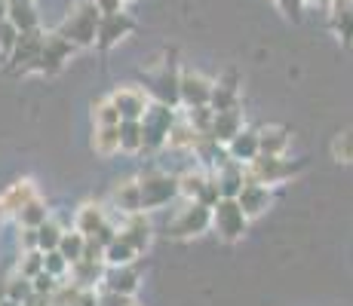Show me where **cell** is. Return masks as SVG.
Here are the masks:
<instances>
[{
    "mask_svg": "<svg viewBox=\"0 0 353 306\" xmlns=\"http://www.w3.org/2000/svg\"><path fill=\"white\" fill-rule=\"evenodd\" d=\"M99 19L101 12L96 10V3H83L80 10H74L71 16L65 19L62 34L71 43H96V31H99Z\"/></svg>",
    "mask_w": 353,
    "mask_h": 306,
    "instance_id": "cell-1",
    "label": "cell"
},
{
    "mask_svg": "<svg viewBox=\"0 0 353 306\" xmlns=\"http://www.w3.org/2000/svg\"><path fill=\"white\" fill-rule=\"evenodd\" d=\"M212 208H215L212 221H215V230L221 233V239L234 242V239H240V236L246 233V212L240 208V202L236 199L225 196V199H219Z\"/></svg>",
    "mask_w": 353,
    "mask_h": 306,
    "instance_id": "cell-2",
    "label": "cell"
},
{
    "mask_svg": "<svg viewBox=\"0 0 353 306\" xmlns=\"http://www.w3.org/2000/svg\"><path fill=\"white\" fill-rule=\"evenodd\" d=\"M139 187H141V208H160L179 193V178L151 172V175H141Z\"/></svg>",
    "mask_w": 353,
    "mask_h": 306,
    "instance_id": "cell-3",
    "label": "cell"
},
{
    "mask_svg": "<svg viewBox=\"0 0 353 306\" xmlns=\"http://www.w3.org/2000/svg\"><path fill=\"white\" fill-rule=\"evenodd\" d=\"M298 166H286L280 156H268V153H258L255 160H249V181H258L264 187L270 184H280L283 178H289Z\"/></svg>",
    "mask_w": 353,
    "mask_h": 306,
    "instance_id": "cell-4",
    "label": "cell"
},
{
    "mask_svg": "<svg viewBox=\"0 0 353 306\" xmlns=\"http://www.w3.org/2000/svg\"><path fill=\"white\" fill-rule=\"evenodd\" d=\"M209 221H212V212H209V206H203V202H194V206H188L185 212L172 221V227H169V236H175V239H181V236H196L203 233V230L209 227Z\"/></svg>",
    "mask_w": 353,
    "mask_h": 306,
    "instance_id": "cell-5",
    "label": "cell"
},
{
    "mask_svg": "<svg viewBox=\"0 0 353 306\" xmlns=\"http://www.w3.org/2000/svg\"><path fill=\"white\" fill-rule=\"evenodd\" d=\"M111 101L120 111V120H141L148 113V95L141 89H135V86H120L111 95Z\"/></svg>",
    "mask_w": 353,
    "mask_h": 306,
    "instance_id": "cell-6",
    "label": "cell"
},
{
    "mask_svg": "<svg viewBox=\"0 0 353 306\" xmlns=\"http://www.w3.org/2000/svg\"><path fill=\"white\" fill-rule=\"evenodd\" d=\"M129 31H132V19L123 16V12H111V16L99 19L96 40H99V46H111V43H117V40H123Z\"/></svg>",
    "mask_w": 353,
    "mask_h": 306,
    "instance_id": "cell-7",
    "label": "cell"
},
{
    "mask_svg": "<svg viewBox=\"0 0 353 306\" xmlns=\"http://www.w3.org/2000/svg\"><path fill=\"white\" fill-rule=\"evenodd\" d=\"M236 202H240V208L246 212V217H255V215H261L264 208H268L270 193H268V187H264V184L246 181V184H243V190L236 193Z\"/></svg>",
    "mask_w": 353,
    "mask_h": 306,
    "instance_id": "cell-8",
    "label": "cell"
},
{
    "mask_svg": "<svg viewBox=\"0 0 353 306\" xmlns=\"http://www.w3.org/2000/svg\"><path fill=\"white\" fill-rule=\"evenodd\" d=\"M179 95L188 101L191 107H200V105H209V95H212V86L200 77V74H185L179 80Z\"/></svg>",
    "mask_w": 353,
    "mask_h": 306,
    "instance_id": "cell-9",
    "label": "cell"
},
{
    "mask_svg": "<svg viewBox=\"0 0 353 306\" xmlns=\"http://www.w3.org/2000/svg\"><path fill=\"white\" fill-rule=\"evenodd\" d=\"M240 132V113L234 111V107H228V111H215L212 117V126H209V138L215 141V144H228L234 135Z\"/></svg>",
    "mask_w": 353,
    "mask_h": 306,
    "instance_id": "cell-10",
    "label": "cell"
},
{
    "mask_svg": "<svg viewBox=\"0 0 353 306\" xmlns=\"http://www.w3.org/2000/svg\"><path fill=\"white\" fill-rule=\"evenodd\" d=\"M34 196H37V190H34V181L25 178V181H16V184H12V187L6 190L3 196H0V202H3V212H6V215H19V212H22V208L34 199Z\"/></svg>",
    "mask_w": 353,
    "mask_h": 306,
    "instance_id": "cell-11",
    "label": "cell"
},
{
    "mask_svg": "<svg viewBox=\"0 0 353 306\" xmlns=\"http://www.w3.org/2000/svg\"><path fill=\"white\" fill-rule=\"evenodd\" d=\"M114 202H117L120 212H126V215L141 212V187H139V181L123 178V181L114 184Z\"/></svg>",
    "mask_w": 353,
    "mask_h": 306,
    "instance_id": "cell-12",
    "label": "cell"
},
{
    "mask_svg": "<svg viewBox=\"0 0 353 306\" xmlns=\"http://www.w3.org/2000/svg\"><path fill=\"white\" fill-rule=\"evenodd\" d=\"M6 19H10L19 31H34L37 28V16H34L31 0H10V3H6Z\"/></svg>",
    "mask_w": 353,
    "mask_h": 306,
    "instance_id": "cell-13",
    "label": "cell"
},
{
    "mask_svg": "<svg viewBox=\"0 0 353 306\" xmlns=\"http://www.w3.org/2000/svg\"><path fill=\"white\" fill-rule=\"evenodd\" d=\"M120 236H123L135 251H145L148 242H151V223H148L145 217H139V212H135V215H129V227Z\"/></svg>",
    "mask_w": 353,
    "mask_h": 306,
    "instance_id": "cell-14",
    "label": "cell"
},
{
    "mask_svg": "<svg viewBox=\"0 0 353 306\" xmlns=\"http://www.w3.org/2000/svg\"><path fill=\"white\" fill-rule=\"evenodd\" d=\"M92 151L99 156H114L120 151V126H96L92 135Z\"/></svg>",
    "mask_w": 353,
    "mask_h": 306,
    "instance_id": "cell-15",
    "label": "cell"
},
{
    "mask_svg": "<svg viewBox=\"0 0 353 306\" xmlns=\"http://www.w3.org/2000/svg\"><path fill=\"white\" fill-rule=\"evenodd\" d=\"M228 147H230V156H234L236 162H243V160L249 162V160H255L258 156V135L255 132H243L240 129V132L228 141Z\"/></svg>",
    "mask_w": 353,
    "mask_h": 306,
    "instance_id": "cell-16",
    "label": "cell"
},
{
    "mask_svg": "<svg viewBox=\"0 0 353 306\" xmlns=\"http://www.w3.org/2000/svg\"><path fill=\"white\" fill-rule=\"evenodd\" d=\"M145 147V129L141 120H120V151L135 153Z\"/></svg>",
    "mask_w": 353,
    "mask_h": 306,
    "instance_id": "cell-17",
    "label": "cell"
},
{
    "mask_svg": "<svg viewBox=\"0 0 353 306\" xmlns=\"http://www.w3.org/2000/svg\"><path fill=\"white\" fill-rule=\"evenodd\" d=\"M135 254H139V251H135L123 236H114V242L105 245V261L111 263V267H126V263H132Z\"/></svg>",
    "mask_w": 353,
    "mask_h": 306,
    "instance_id": "cell-18",
    "label": "cell"
},
{
    "mask_svg": "<svg viewBox=\"0 0 353 306\" xmlns=\"http://www.w3.org/2000/svg\"><path fill=\"white\" fill-rule=\"evenodd\" d=\"M289 144V135L283 129H264L258 135V153H268V156H283Z\"/></svg>",
    "mask_w": 353,
    "mask_h": 306,
    "instance_id": "cell-19",
    "label": "cell"
},
{
    "mask_svg": "<svg viewBox=\"0 0 353 306\" xmlns=\"http://www.w3.org/2000/svg\"><path fill=\"white\" fill-rule=\"evenodd\" d=\"M166 144L175 147V151H188V147L200 144V132H196L194 126H169Z\"/></svg>",
    "mask_w": 353,
    "mask_h": 306,
    "instance_id": "cell-20",
    "label": "cell"
},
{
    "mask_svg": "<svg viewBox=\"0 0 353 306\" xmlns=\"http://www.w3.org/2000/svg\"><path fill=\"white\" fill-rule=\"evenodd\" d=\"M111 291L114 294H123V297H129V294H135V288H139V276L129 270V263L126 267H114V273H111Z\"/></svg>",
    "mask_w": 353,
    "mask_h": 306,
    "instance_id": "cell-21",
    "label": "cell"
},
{
    "mask_svg": "<svg viewBox=\"0 0 353 306\" xmlns=\"http://www.w3.org/2000/svg\"><path fill=\"white\" fill-rule=\"evenodd\" d=\"M83 245H86V236L83 233H62V239H59V254L65 257L68 263L80 261L83 257Z\"/></svg>",
    "mask_w": 353,
    "mask_h": 306,
    "instance_id": "cell-22",
    "label": "cell"
},
{
    "mask_svg": "<svg viewBox=\"0 0 353 306\" xmlns=\"http://www.w3.org/2000/svg\"><path fill=\"white\" fill-rule=\"evenodd\" d=\"M206 184L209 178L203 172H185L179 178V193L181 196H188V199H196L200 202V196H203V190H206Z\"/></svg>",
    "mask_w": 353,
    "mask_h": 306,
    "instance_id": "cell-23",
    "label": "cell"
},
{
    "mask_svg": "<svg viewBox=\"0 0 353 306\" xmlns=\"http://www.w3.org/2000/svg\"><path fill=\"white\" fill-rule=\"evenodd\" d=\"M16 217H19V223H22V227L37 230L43 221H50V212H46V206L37 199V196H34V199H31L28 206H25V208H22V212H19Z\"/></svg>",
    "mask_w": 353,
    "mask_h": 306,
    "instance_id": "cell-24",
    "label": "cell"
},
{
    "mask_svg": "<svg viewBox=\"0 0 353 306\" xmlns=\"http://www.w3.org/2000/svg\"><path fill=\"white\" fill-rule=\"evenodd\" d=\"M105 223V215H101V208L99 206H83L77 212V233H83V236H92L96 230Z\"/></svg>",
    "mask_w": 353,
    "mask_h": 306,
    "instance_id": "cell-25",
    "label": "cell"
},
{
    "mask_svg": "<svg viewBox=\"0 0 353 306\" xmlns=\"http://www.w3.org/2000/svg\"><path fill=\"white\" fill-rule=\"evenodd\" d=\"M243 168L240 166H228L225 172L219 175V190H221V196H230V199H236V193L243 190Z\"/></svg>",
    "mask_w": 353,
    "mask_h": 306,
    "instance_id": "cell-26",
    "label": "cell"
},
{
    "mask_svg": "<svg viewBox=\"0 0 353 306\" xmlns=\"http://www.w3.org/2000/svg\"><path fill=\"white\" fill-rule=\"evenodd\" d=\"M71 273H74V278H77V285H83V288H86V285H92L101 276V263L80 257V261L71 263Z\"/></svg>",
    "mask_w": 353,
    "mask_h": 306,
    "instance_id": "cell-27",
    "label": "cell"
},
{
    "mask_svg": "<svg viewBox=\"0 0 353 306\" xmlns=\"http://www.w3.org/2000/svg\"><path fill=\"white\" fill-rule=\"evenodd\" d=\"M59 239H62V230H59L56 223L43 221L37 227V248L40 251H56L59 248Z\"/></svg>",
    "mask_w": 353,
    "mask_h": 306,
    "instance_id": "cell-28",
    "label": "cell"
},
{
    "mask_svg": "<svg viewBox=\"0 0 353 306\" xmlns=\"http://www.w3.org/2000/svg\"><path fill=\"white\" fill-rule=\"evenodd\" d=\"M332 156H335L338 162H353V129L341 132L332 141Z\"/></svg>",
    "mask_w": 353,
    "mask_h": 306,
    "instance_id": "cell-29",
    "label": "cell"
},
{
    "mask_svg": "<svg viewBox=\"0 0 353 306\" xmlns=\"http://www.w3.org/2000/svg\"><path fill=\"white\" fill-rule=\"evenodd\" d=\"M92 120H96V126H120V111L114 107V101H101L96 105V111H92Z\"/></svg>",
    "mask_w": 353,
    "mask_h": 306,
    "instance_id": "cell-30",
    "label": "cell"
},
{
    "mask_svg": "<svg viewBox=\"0 0 353 306\" xmlns=\"http://www.w3.org/2000/svg\"><path fill=\"white\" fill-rule=\"evenodd\" d=\"M34 294V285H31V278H25V276H19V278H12V282H6V297L10 300H25V297H31Z\"/></svg>",
    "mask_w": 353,
    "mask_h": 306,
    "instance_id": "cell-31",
    "label": "cell"
},
{
    "mask_svg": "<svg viewBox=\"0 0 353 306\" xmlns=\"http://www.w3.org/2000/svg\"><path fill=\"white\" fill-rule=\"evenodd\" d=\"M19 270H22L25 278H34V276L40 273V270H43V251H40V248L28 251V254H25V261L19 263Z\"/></svg>",
    "mask_w": 353,
    "mask_h": 306,
    "instance_id": "cell-32",
    "label": "cell"
},
{
    "mask_svg": "<svg viewBox=\"0 0 353 306\" xmlns=\"http://www.w3.org/2000/svg\"><path fill=\"white\" fill-rule=\"evenodd\" d=\"M16 40H19V28L10 22V19H0V50L10 56L12 52V46H16Z\"/></svg>",
    "mask_w": 353,
    "mask_h": 306,
    "instance_id": "cell-33",
    "label": "cell"
},
{
    "mask_svg": "<svg viewBox=\"0 0 353 306\" xmlns=\"http://www.w3.org/2000/svg\"><path fill=\"white\" fill-rule=\"evenodd\" d=\"M68 267H71V263H68L65 257L59 254V251H46V257H43V270H46L50 276H56V278H59Z\"/></svg>",
    "mask_w": 353,
    "mask_h": 306,
    "instance_id": "cell-34",
    "label": "cell"
},
{
    "mask_svg": "<svg viewBox=\"0 0 353 306\" xmlns=\"http://www.w3.org/2000/svg\"><path fill=\"white\" fill-rule=\"evenodd\" d=\"M92 3H96V10L101 16H111V12H120V3H123V0H92Z\"/></svg>",
    "mask_w": 353,
    "mask_h": 306,
    "instance_id": "cell-35",
    "label": "cell"
},
{
    "mask_svg": "<svg viewBox=\"0 0 353 306\" xmlns=\"http://www.w3.org/2000/svg\"><path fill=\"white\" fill-rule=\"evenodd\" d=\"M71 306H99V300H96V294L92 291H77V297H74V303Z\"/></svg>",
    "mask_w": 353,
    "mask_h": 306,
    "instance_id": "cell-36",
    "label": "cell"
},
{
    "mask_svg": "<svg viewBox=\"0 0 353 306\" xmlns=\"http://www.w3.org/2000/svg\"><path fill=\"white\" fill-rule=\"evenodd\" d=\"M22 245L28 251L37 248V230H31V227H25V233H22Z\"/></svg>",
    "mask_w": 353,
    "mask_h": 306,
    "instance_id": "cell-37",
    "label": "cell"
},
{
    "mask_svg": "<svg viewBox=\"0 0 353 306\" xmlns=\"http://www.w3.org/2000/svg\"><path fill=\"white\" fill-rule=\"evenodd\" d=\"M6 297V282H0V300Z\"/></svg>",
    "mask_w": 353,
    "mask_h": 306,
    "instance_id": "cell-38",
    "label": "cell"
},
{
    "mask_svg": "<svg viewBox=\"0 0 353 306\" xmlns=\"http://www.w3.org/2000/svg\"><path fill=\"white\" fill-rule=\"evenodd\" d=\"M3 217H6V212H3V202H0V221H3Z\"/></svg>",
    "mask_w": 353,
    "mask_h": 306,
    "instance_id": "cell-39",
    "label": "cell"
},
{
    "mask_svg": "<svg viewBox=\"0 0 353 306\" xmlns=\"http://www.w3.org/2000/svg\"><path fill=\"white\" fill-rule=\"evenodd\" d=\"M310 3H329V0H310Z\"/></svg>",
    "mask_w": 353,
    "mask_h": 306,
    "instance_id": "cell-40",
    "label": "cell"
}]
</instances>
